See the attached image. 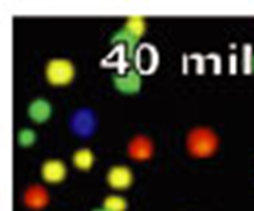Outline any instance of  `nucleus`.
Wrapping results in <instances>:
<instances>
[{"label": "nucleus", "mask_w": 254, "mask_h": 211, "mask_svg": "<svg viewBox=\"0 0 254 211\" xmlns=\"http://www.w3.org/2000/svg\"><path fill=\"white\" fill-rule=\"evenodd\" d=\"M187 146L191 155L197 158H207L216 150L218 138L207 128H197L189 134Z\"/></svg>", "instance_id": "obj_1"}, {"label": "nucleus", "mask_w": 254, "mask_h": 211, "mask_svg": "<svg viewBox=\"0 0 254 211\" xmlns=\"http://www.w3.org/2000/svg\"><path fill=\"white\" fill-rule=\"evenodd\" d=\"M46 76L51 84L63 86L70 83L75 78V67L67 60H51L46 69Z\"/></svg>", "instance_id": "obj_2"}, {"label": "nucleus", "mask_w": 254, "mask_h": 211, "mask_svg": "<svg viewBox=\"0 0 254 211\" xmlns=\"http://www.w3.org/2000/svg\"><path fill=\"white\" fill-rule=\"evenodd\" d=\"M41 173H43V178H44L46 182H49V184H59L66 176V166H64L63 162L56 160V159L47 160L43 165Z\"/></svg>", "instance_id": "obj_3"}, {"label": "nucleus", "mask_w": 254, "mask_h": 211, "mask_svg": "<svg viewBox=\"0 0 254 211\" xmlns=\"http://www.w3.org/2000/svg\"><path fill=\"white\" fill-rule=\"evenodd\" d=\"M107 181L116 189H125L127 186H130L133 182V173L130 172V169L126 166H114L108 175H107Z\"/></svg>", "instance_id": "obj_4"}, {"label": "nucleus", "mask_w": 254, "mask_h": 211, "mask_svg": "<svg viewBox=\"0 0 254 211\" xmlns=\"http://www.w3.org/2000/svg\"><path fill=\"white\" fill-rule=\"evenodd\" d=\"M140 83H142L140 82V76L136 72H133V70L127 72L125 76H116L114 78V86L120 92L127 93V95H131V93L139 92Z\"/></svg>", "instance_id": "obj_5"}, {"label": "nucleus", "mask_w": 254, "mask_h": 211, "mask_svg": "<svg viewBox=\"0 0 254 211\" xmlns=\"http://www.w3.org/2000/svg\"><path fill=\"white\" fill-rule=\"evenodd\" d=\"M128 153H130L131 158L136 159V160L149 159L151 155H152V143H151V140L143 137V135L136 137L128 146Z\"/></svg>", "instance_id": "obj_6"}, {"label": "nucleus", "mask_w": 254, "mask_h": 211, "mask_svg": "<svg viewBox=\"0 0 254 211\" xmlns=\"http://www.w3.org/2000/svg\"><path fill=\"white\" fill-rule=\"evenodd\" d=\"M49 203V195L43 186H31L25 194V204L28 207L38 210L46 207Z\"/></svg>", "instance_id": "obj_7"}, {"label": "nucleus", "mask_w": 254, "mask_h": 211, "mask_svg": "<svg viewBox=\"0 0 254 211\" xmlns=\"http://www.w3.org/2000/svg\"><path fill=\"white\" fill-rule=\"evenodd\" d=\"M28 114H29L32 121L46 123L51 115L50 102H47L46 99H35L28 108Z\"/></svg>", "instance_id": "obj_8"}, {"label": "nucleus", "mask_w": 254, "mask_h": 211, "mask_svg": "<svg viewBox=\"0 0 254 211\" xmlns=\"http://www.w3.org/2000/svg\"><path fill=\"white\" fill-rule=\"evenodd\" d=\"M73 163L80 170H89L94 163V155L89 149H79L73 155Z\"/></svg>", "instance_id": "obj_9"}, {"label": "nucleus", "mask_w": 254, "mask_h": 211, "mask_svg": "<svg viewBox=\"0 0 254 211\" xmlns=\"http://www.w3.org/2000/svg\"><path fill=\"white\" fill-rule=\"evenodd\" d=\"M140 37H137L136 34H133L131 31H128L127 28H125L123 31L117 32L114 37H113V42H117V41H125L127 44V51H128V57L133 55V50H134V45L136 42L139 41Z\"/></svg>", "instance_id": "obj_10"}, {"label": "nucleus", "mask_w": 254, "mask_h": 211, "mask_svg": "<svg viewBox=\"0 0 254 211\" xmlns=\"http://www.w3.org/2000/svg\"><path fill=\"white\" fill-rule=\"evenodd\" d=\"M127 203L123 197L119 195H110L104 201V210L107 211H126Z\"/></svg>", "instance_id": "obj_11"}, {"label": "nucleus", "mask_w": 254, "mask_h": 211, "mask_svg": "<svg viewBox=\"0 0 254 211\" xmlns=\"http://www.w3.org/2000/svg\"><path fill=\"white\" fill-rule=\"evenodd\" d=\"M35 138H37V135H35V132L32 131V130H21L19 134H18V141H19V144L22 146V147H29V146H32L34 144V141H35Z\"/></svg>", "instance_id": "obj_12"}, {"label": "nucleus", "mask_w": 254, "mask_h": 211, "mask_svg": "<svg viewBox=\"0 0 254 211\" xmlns=\"http://www.w3.org/2000/svg\"><path fill=\"white\" fill-rule=\"evenodd\" d=\"M94 211H107V210H104V209H102V210H94Z\"/></svg>", "instance_id": "obj_13"}]
</instances>
